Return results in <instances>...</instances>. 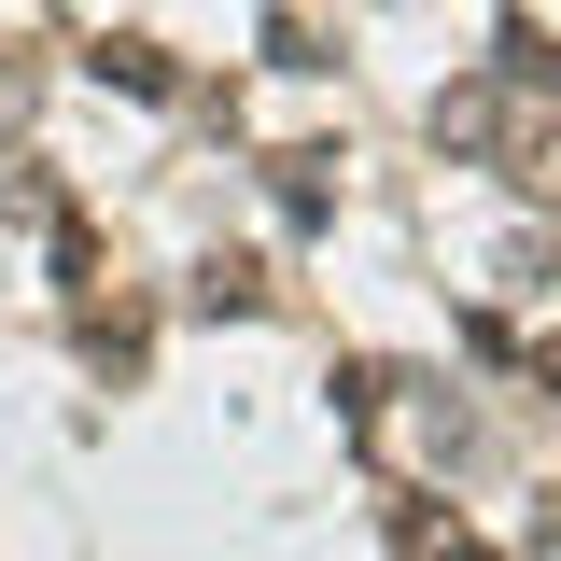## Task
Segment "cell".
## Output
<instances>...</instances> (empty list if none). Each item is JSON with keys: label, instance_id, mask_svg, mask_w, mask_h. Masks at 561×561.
<instances>
[{"label": "cell", "instance_id": "cell-1", "mask_svg": "<svg viewBox=\"0 0 561 561\" xmlns=\"http://www.w3.org/2000/svg\"><path fill=\"white\" fill-rule=\"evenodd\" d=\"M84 70H99V84H127V99H183V57H169V43H140V28H127V43H99Z\"/></svg>", "mask_w": 561, "mask_h": 561}, {"label": "cell", "instance_id": "cell-2", "mask_svg": "<svg viewBox=\"0 0 561 561\" xmlns=\"http://www.w3.org/2000/svg\"><path fill=\"white\" fill-rule=\"evenodd\" d=\"M197 309H210V323H225V309H267V267H253V253H225V267H197Z\"/></svg>", "mask_w": 561, "mask_h": 561}, {"label": "cell", "instance_id": "cell-3", "mask_svg": "<svg viewBox=\"0 0 561 561\" xmlns=\"http://www.w3.org/2000/svg\"><path fill=\"white\" fill-rule=\"evenodd\" d=\"M505 84H561V43L534 28V14H505Z\"/></svg>", "mask_w": 561, "mask_h": 561}, {"label": "cell", "instance_id": "cell-4", "mask_svg": "<svg viewBox=\"0 0 561 561\" xmlns=\"http://www.w3.org/2000/svg\"><path fill=\"white\" fill-rule=\"evenodd\" d=\"M280 210H295V225H323V210H337V183H323V154H280Z\"/></svg>", "mask_w": 561, "mask_h": 561}, {"label": "cell", "instance_id": "cell-5", "mask_svg": "<svg viewBox=\"0 0 561 561\" xmlns=\"http://www.w3.org/2000/svg\"><path fill=\"white\" fill-rule=\"evenodd\" d=\"M435 140H491V84H449L435 99Z\"/></svg>", "mask_w": 561, "mask_h": 561}, {"label": "cell", "instance_id": "cell-6", "mask_svg": "<svg viewBox=\"0 0 561 561\" xmlns=\"http://www.w3.org/2000/svg\"><path fill=\"white\" fill-rule=\"evenodd\" d=\"M519 197H561V127H534V140H519Z\"/></svg>", "mask_w": 561, "mask_h": 561}]
</instances>
